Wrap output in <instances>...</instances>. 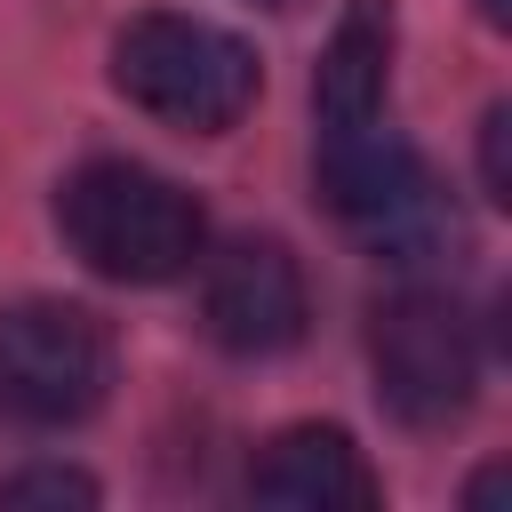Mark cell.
<instances>
[{
    "label": "cell",
    "mask_w": 512,
    "mask_h": 512,
    "mask_svg": "<svg viewBox=\"0 0 512 512\" xmlns=\"http://www.w3.org/2000/svg\"><path fill=\"white\" fill-rule=\"evenodd\" d=\"M248 496L280 504V512H376L384 480L368 472V456L352 448V432H336V424H288V432H272L256 448Z\"/></svg>",
    "instance_id": "cell-7"
},
{
    "label": "cell",
    "mask_w": 512,
    "mask_h": 512,
    "mask_svg": "<svg viewBox=\"0 0 512 512\" xmlns=\"http://www.w3.org/2000/svg\"><path fill=\"white\" fill-rule=\"evenodd\" d=\"M368 368L400 424H456L480 392V328L448 288H400L368 312Z\"/></svg>",
    "instance_id": "cell-4"
},
{
    "label": "cell",
    "mask_w": 512,
    "mask_h": 512,
    "mask_svg": "<svg viewBox=\"0 0 512 512\" xmlns=\"http://www.w3.org/2000/svg\"><path fill=\"white\" fill-rule=\"evenodd\" d=\"M112 88L136 112L184 128V136H224L256 104L264 64H256V48L240 32H224L208 16H168L160 8V16L120 24V40H112Z\"/></svg>",
    "instance_id": "cell-2"
},
{
    "label": "cell",
    "mask_w": 512,
    "mask_h": 512,
    "mask_svg": "<svg viewBox=\"0 0 512 512\" xmlns=\"http://www.w3.org/2000/svg\"><path fill=\"white\" fill-rule=\"evenodd\" d=\"M480 184L488 200H512V104H488L480 120Z\"/></svg>",
    "instance_id": "cell-10"
},
{
    "label": "cell",
    "mask_w": 512,
    "mask_h": 512,
    "mask_svg": "<svg viewBox=\"0 0 512 512\" xmlns=\"http://www.w3.org/2000/svg\"><path fill=\"white\" fill-rule=\"evenodd\" d=\"M200 320L224 352L240 360H272L304 336L312 320V296H304V264L280 248V240H224L200 272Z\"/></svg>",
    "instance_id": "cell-6"
},
{
    "label": "cell",
    "mask_w": 512,
    "mask_h": 512,
    "mask_svg": "<svg viewBox=\"0 0 512 512\" xmlns=\"http://www.w3.org/2000/svg\"><path fill=\"white\" fill-rule=\"evenodd\" d=\"M264 8H288V0H264Z\"/></svg>",
    "instance_id": "cell-12"
},
{
    "label": "cell",
    "mask_w": 512,
    "mask_h": 512,
    "mask_svg": "<svg viewBox=\"0 0 512 512\" xmlns=\"http://www.w3.org/2000/svg\"><path fill=\"white\" fill-rule=\"evenodd\" d=\"M480 16H488V24L504 32V24H512V0H480Z\"/></svg>",
    "instance_id": "cell-11"
},
{
    "label": "cell",
    "mask_w": 512,
    "mask_h": 512,
    "mask_svg": "<svg viewBox=\"0 0 512 512\" xmlns=\"http://www.w3.org/2000/svg\"><path fill=\"white\" fill-rule=\"evenodd\" d=\"M112 392V328L88 304L24 296L0 304V424L64 432Z\"/></svg>",
    "instance_id": "cell-3"
},
{
    "label": "cell",
    "mask_w": 512,
    "mask_h": 512,
    "mask_svg": "<svg viewBox=\"0 0 512 512\" xmlns=\"http://www.w3.org/2000/svg\"><path fill=\"white\" fill-rule=\"evenodd\" d=\"M56 232L64 248L120 280V288H160V280H184L208 248V216L184 184H168L160 168H136V160H88L56 184Z\"/></svg>",
    "instance_id": "cell-1"
},
{
    "label": "cell",
    "mask_w": 512,
    "mask_h": 512,
    "mask_svg": "<svg viewBox=\"0 0 512 512\" xmlns=\"http://www.w3.org/2000/svg\"><path fill=\"white\" fill-rule=\"evenodd\" d=\"M0 504H96V480L64 464H24L0 480Z\"/></svg>",
    "instance_id": "cell-9"
},
{
    "label": "cell",
    "mask_w": 512,
    "mask_h": 512,
    "mask_svg": "<svg viewBox=\"0 0 512 512\" xmlns=\"http://www.w3.org/2000/svg\"><path fill=\"white\" fill-rule=\"evenodd\" d=\"M384 88H392V0H344L320 72H312V112L320 136H352L384 120Z\"/></svg>",
    "instance_id": "cell-8"
},
{
    "label": "cell",
    "mask_w": 512,
    "mask_h": 512,
    "mask_svg": "<svg viewBox=\"0 0 512 512\" xmlns=\"http://www.w3.org/2000/svg\"><path fill=\"white\" fill-rule=\"evenodd\" d=\"M320 192L328 208L392 264H416L432 256L440 240H456V216L424 168L416 144H400L384 120L376 128H352V136H320Z\"/></svg>",
    "instance_id": "cell-5"
}]
</instances>
